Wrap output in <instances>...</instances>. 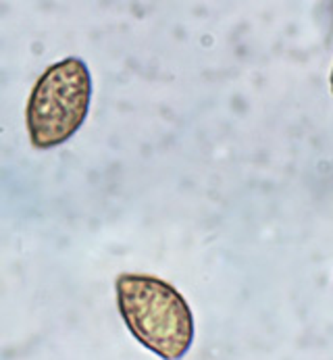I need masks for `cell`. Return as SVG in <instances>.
<instances>
[{
	"label": "cell",
	"mask_w": 333,
	"mask_h": 360,
	"mask_svg": "<svg viewBox=\"0 0 333 360\" xmlns=\"http://www.w3.org/2000/svg\"><path fill=\"white\" fill-rule=\"evenodd\" d=\"M115 290L119 314L133 340L163 360H181L190 352L194 314L171 283L155 275L121 273Z\"/></svg>",
	"instance_id": "cell-1"
},
{
	"label": "cell",
	"mask_w": 333,
	"mask_h": 360,
	"mask_svg": "<svg viewBox=\"0 0 333 360\" xmlns=\"http://www.w3.org/2000/svg\"><path fill=\"white\" fill-rule=\"evenodd\" d=\"M92 104V73L84 58L67 56L34 84L25 106V127L34 148L48 150L71 140Z\"/></svg>",
	"instance_id": "cell-2"
},
{
	"label": "cell",
	"mask_w": 333,
	"mask_h": 360,
	"mask_svg": "<svg viewBox=\"0 0 333 360\" xmlns=\"http://www.w3.org/2000/svg\"><path fill=\"white\" fill-rule=\"evenodd\" d=\"M329 82H332V94H333V69H332V77H329Z\"/></svg>",
	"instance_id": "cell-3"
}]
</instances>
